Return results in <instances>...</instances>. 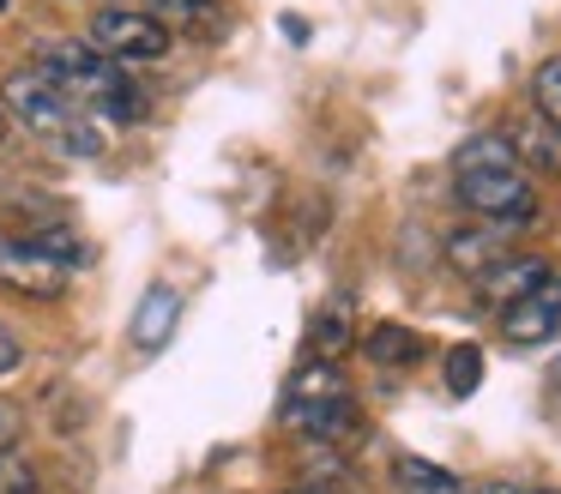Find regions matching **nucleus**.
Returning a JSON list of instances; mask_svg holds the SVG:
<instances>
[{
  "label": "nucleus",
  "instance_id": "f257e3e1",
  "mask_svg": "<svg viewBox=\"0 0 561 494\" xmlns=\"http://www.w3.org/2000/svg\"><path fill=\"white\" fill-rule=\"evenodd\" d=\"M37 72L98 120H139L146 115V96L134 91V79H127L115 60H103L91 43H43Z\"/></svg>",
  "mask_w": 561,
  "mask_h": 494
},
{
  "label": "nucleus",
  "instance_id": "f03ea898",
  "mask_svg": "<svg viewBox=\"0 0 561 494\" xmlns=\"http://www.w3.org/2000/svg\"><path fill=\"white\" fill-rule=\"evenodd\" d=\"M0 108H7V120L31 127L37 139L61 145L67 157H98V151H103L98 120H91L85 108H79L73 96H67V91H55V84L43 79L37 67L7 72V84H0Z\"/></svg>",
  "mask_w": 561,
  "mask_h": 494
},
{
  "label": "nucleus",
  "instance_id": "7ed1b4c3",
  "mask_svg": "<svg viewBox=\"0 0 561 494\" xmlns=\"http://www.w3.org/2000/svg\"><path fill=\"white\" fill-rule=\"evenodd\" d=\"M453 187H459L465 211H477L495 229H525L537 217V193L525 169H453Z\"/></svg>",
  "mask_w": 561,
  "mask_h": 494
},
{
  "label": "nucleus",
  "instance_id": "20e7f679",
  "mask_svg": "<svg viewBox=\"0 0 561 494\" xmlns=\"http://www.w3.org/2000/svg\"><path fill=\"white\" fill-rule=\"evenodd\" d=\"M85 43L98 48L103 60H115V67H127V60H163L170 55V24L146 7H103L98 19H91Z\"/></svg>",
  "mask_w": 561,
  "mask_h": 494
},
{
  "label": "nucleus",
  "instance_id": "39448f33",
  "mask_svg": "<svg viewBox=\"0 0 561 494\" xmlns=\"http://www.w3.org/2000/svg\"><path fill=\"white\" fill-rule=\"evenodd\" d=\"M0 289H13L25 301H55L67 296V265H55L49 253H37L13 229H0Z\"/></svg>",
  "mask_w": 561,
  "mask_h": 494
},
{
  "label": "nucleus",
  "instance_id": "423d86ee",
  "mask_svg": "<svg viewBox=\"0 0 561 494\" xmlns=\"http://www.w3.org/2000/svg\"><path fill=\"white\" fill-rule=\"evenodd\" d=\"M501 337H507L513 349H537V344H549V337H561V272L549 277L543 289H531L525 301L501 308Z\"/></svg>",
  "mask_w": 561,
  "mask_h": 494
},
{
  "label": "nucleus",
  "instance_id": "0eeeda50",
  "mask_svg": "<svg viewBox=\"0 0 561 494\" xmlns=\"http://www.w3.org/2000/svg\"><path fill=\"white\" fill-rule=\"evenodd\" d=\"M549 277H556V260H549V253H507V260H495L477 277V296L501 313V308H513V301H525L531 289H543Z\"/></svg>",
  "mask_w": 561,
  "mask_h": 494
},
{
  "label": "nucleus",
  "instance_id": "6e6552de",
  "mask_svg": "<svg viewBox=\"0 0 561 494\" xmlns=\"http://www.w3.org/2000/svg\"><path fill=\"white\" fill-rule=\"evenodd\" d=\"M284 428L302 434L308 446H344L363 428V416L351 398H320V404H284Z\"/></svg>",
  "mask_w": 561,
  "mask_h": 494
},
{
  "label": "nucleus",
  "instance_id": "1a4fd4ad",
  "mask_svg": "<svg viewBox=\"0 0 561 494\" xmlns=\"http://www.w3.org/2000/svg\"><path fill=\"white\" fill-rule=\"evenodd\" d=\"M175 325H182V296H175L170 284H151L146 296H139V308H134V344L139 349H163L175 337Z\"/></svg>",
  "mask_w": 561,
  "mask_h": 494
},
{
  "label": "nucleus",
  "instance_id": "9d476101",
  "mask_svg": "<svg viewBox=\"0 0 561 494\" xmlns=\"http://www.w3.org/2000/svg\"><path fill=\"white\" fill-rule=\"evenodd\" d=\"M507 145H513L525 175H561V133L549 127L543 115H525L519 127L507 133Z\"/></svg>",
  "mask_w": 561,
  "mask_h": 494
},
{
  "label": "nucleus",
  "instance_id": "9b49d317",
  "mask_svg": "<svg viewBox=\"0 0 561 494\" xmlns=\"http://www.w3.org/2000/svg\"><path fill=\"white\" fill-rule=\"evenodd\" d=\"M507 235H513V229H495V223H483V229H459V235L447 241V260L459 265V272L483 277L495 260H507Z\"/></svg>",
  "mask_w": 561,
  "mask_h": 494
},
{
  "label": "nucleus",
  "instance_id": "f8f14e48",
  "mask_svg": "<svg viewBox=\"0 0 561 494\" xmlns=\"http://www.w3.org/2000/svg\"><path fill=\"white\" fill-rule=\"evenodd\" d=\"M392 489L399 494H465V476H453L447 464H435V458L399 452L392 458Z\"/></svg>",
  "mask_w": 561,
  "mask_h": 494
},
{
  "label": "nucleus",
  "instance_id": "ddd939ff",
  "mask_svg": "<svg viewBox=\"0 0 561 494\" xmlns=\"http://www.w3.org/2000/svg\"><path fill=\"white\" fill-rule=\"evenodd\" d=\"M363 349L368 361H380V368H416V356H423V332H404V325L380 320L363 332Z\"/></svg>",
  "mask_w": 561,
  "mask_h": 494
},
{
  "label": "nucleus",
  "instance_id": "4468645a",
  "mask_svg": "<svg viewBox=\"0 0 561 494\" xmlns=\"http://www.w3.org/2000/svg\"><path fill=\"white\" fill-rule=\"evenodd\" d=\"M320 398H351V386H344V374L332 368L327 356L320 361H302L290 380V392H284V404H320Z\"/></svg>",
  "mask_w": 561,
  "mask_h": 494
},
{
  "label": "nucleus",
  "instance_id": "2eb2a0df",
  "mask_svg": "<svg viewBox=\"0 0 561 494\" xmlns=\"http://www.w3.org/2000/svg\"><path fill=\"white\" fill-rule=\"evenodd\" d=\"M453 169H519L507 133H471V139L453 151Z\"/></svg>",
  "mask_w": 561,
  "mask_h": 494
},
{
  "label": "nucleus",
  "instance_id": "dca6fc26",
  "mask_svg": "<svg viewBox=\"0 0 561 494\" xmlns=\"http://www.w3.org/2000/svg\"><path fill=\"white\" fill-rule=\"evenodd\" d=\"M483 386V349L477 344H453L447 349V392L453 398H471Z\"/></svg>",
  "mask_w": 561,
  "mask_h": 494
},
{
  "label": "nucleus",
  "instance_id": "f3484780",
  "mask_svg": "<svg viewBox=\"0 0 561 494\" xmlns=\"http://www.w3.org/2000/svg\"><path fill=\"white\" fill-rule=\"evenodd\" d=\"M531 96H537V115L561 133V60H543V67L531 72Z\"/></svg>",
  "mask_w": 561,
  "mask_h": 494
},
{
  "label": "nucleus",
  "instance_id": "a211bd4d",
  "mask_svg": "<svg viewBox=\"0 0 561 494\" xmlns=\"http://www.w3.org/2000/svg\"><path fill=\"white\" fill-rule=\"evenodd\" d=\"M163 24H211L218 19V0H151Z\"/></svg>",
  "mask_w": 561,
  "mask_h": 494
},
{
  "label": "nucleus",
  "instance_id": "6ab92c4d",
  "mask_svg": "<svg viewBox=\"0 0 561 494\" xmlns=\"http://www.w3.org/2000/svg\"><path fill=\"white\" fill-rule=\"evenodd\" d=\"M0 494H37V470H31V458H19L13 446L0 452Z\"/></svg>",
  "mask_w": 561,
  "mask_h": 494
},
{
  "label": "nucleus",
  "instance_id": "aec40b11",
  "mask_svg": "<svg viewBox=\"0 0 561 494\" xmlns=\"http://www.w3.org/2000/svg\"><path fill=\"white\" fill-rule=\"evenodd\" d=\"M19 361H25V349H19V337L7 332V325H0V380H7V374H13Z\"/></svg>",
  "mask_w": 561,
  "mask_h": 494
},
{
  "label": "nucleus",
  "instance_id": "412c9836",
  "mask_svg": "<svg viewBox=\"0 0 561 494\" xmlns=\"http://www.w3.org/2000/svg\"><path fill=\"white\" fill-rule=\"evenodd\" d=\"M13 434H19V410H13V404H0V452L13 446Z\"/></svg>",
  "mask_w": 561,
  "mask_h": 494
},
{
  "label": "nucleus",
  "instance_id": "4be33fe9",
  "mask_svg": "<svg viewBox=\"0 0 561 494\" xmlns=\"http://www.w3.org/2000/svg\"><path fill=\"white\" fill-rule=\"evenodd\" d=\"M483 494H549V489H513V482H489Z\"/></svg>",
  "mask_w": 561,
  "mask_h": 494
},
{
  "label": "nucleus",
  "instance_id": "5701e85b",
  "mask_svg": "<svg viewBox=\"0 0 561 494\" xmlns=\"http://www.w3.org/2000/svg\"><path fill=\"white\" fill-rule=\"evenodd\" d=\"M7 127H13V120H7V108H0V139H7Z\"/></svg>",
  "mask_w": 561,
  "mask_h": 494
},
{
  "label": "nucleus",
  "instance_id": "b1692460",
  "mask_svg": "<svg viewBox=\"0 0 561 494\" xmlns=\"http://www.w3.org/2000/svg\"><path fill=\"white\" fill-rule=\"evenodd\" d=\"M556 392H561V361H556Z\"/></svg>",
  "mask_w": 561,
  "mask_h": 494
},
{
  "label": "nucleus",
  "instance_id": "393cba45",
  "mask_svg": "<svg viewBox=\"0 0 561 494\" xmlns=\"http://www.w3.org/2000/svg\"><path fill=\"white\" fill-rule=\"evenodd\" d=\"M290 494H314V489H290Z\"/></svg>",
  "mask_w": 561,
  "mask_h": 494
},
{
  "label": "nucleus",
  "instance_id": "a878e982",
  "mask_svg": "<svg viewBox=\"0 0 561 494\" xmlns=\"http://www.w3.org/2000/svg\"><path fill=\"white\" fill-rule=\"evenodd\" d=\"M110 7H127V0H110Z\"/></svg>",
  "mask_w": 561,
  "mask_h": 494
},
{
  "label": "nucleus",
  "instance_id": "bb28decb",
  "mask_svg": "<svg viewBox=\"0 0 561 494\" xmlns=\"http://www.w3.org/2000/svg\"><path fill=\"white\" fill-rule=\"evenodd\" d=\"M0 7H7V0H0Z\"/></svg>",
  "mask_w": 561,
  "mask_h": 494
}]
</instances>
